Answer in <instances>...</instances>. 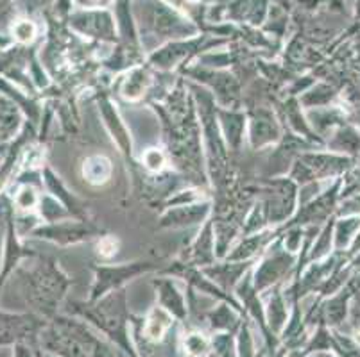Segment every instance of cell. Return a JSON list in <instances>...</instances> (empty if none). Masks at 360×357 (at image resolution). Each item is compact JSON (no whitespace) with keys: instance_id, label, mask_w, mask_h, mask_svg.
<instances>
[{"instance_id":"cell-44","label":"cell","mask_w":360,"mask_h":357,"mask_svg":"<svg viewBox=\"0 0 360 357\" xmlns=\"http://www.w3.org/2000/svg\"><path fill=\"white\" fill-rule=\"evenodd\" d=\"M44 357H58V356H52V353H45L44 352Z\"/></svg>"},{"instance_id":"cell-36","label":"cell","mask_w":360,"mask_h":357,"mask_svg":"<svg viewBox=\"0 0 360 357\" xmlns=\"http://www.w3.org/2000/svg\"><path fill=\"white\" fill-rule=\"evenodd\" d=\"M206 201V195L202 193V188L199 186H186V188H179L172 195L163 202V209L176 208V206H188L195 204V202Z\"/></svg>"},{"instance_id":"cell-7","label":"cell","mask_w":360,"mask_h":357,"mask_svg":"<svg viewBox=\"0 0 360 357\" xmlns=\"http://www.w3.org/2000/svg\"><path fill=\"white\" fill-rule=\"evenodd\" d=\"M297 268V255L283 248L280 236L269 243L251 268V281L258 293L287 283V277Z\"/></svg>"},{"instance_id":"cell-43","label":"cell","mask_w":360,"mask_h":357,"mask_svg":"<svg viewBox=\"0 0 360 357\" xmlns=\"http://www.w3.org/2000/svg\"><path fill=\"white\" fill-rule=\"evenodd\" d=\"M323 357H335V356H332V353H325V352H323Z\"/></svg>"},{"instance_id":"cell-30","label":"cell","mask_w":360,"mask_h":357,"mask_svg":"<svg viewBox=\"0 0 360 357\" xmlns=\"http://www.w3.org/2000/svg\"><path fill=\"white\" fill-rule=\"evenodd\" d=\"M178 346L183 357H208L210 334L201 330L199 327H191V329L179 332Z\"/></svg>"},{"instance_id":"cell-29","label":"cell","mask_w":360,"mask_h":357,"mask_svg":"<svg viewBox=\"0 0 360 357\" xmlns=\"http://www.w3.org/2000/svg\"><path fill=\"white\" fill-rule=\"evenodd\" d=\"M81 177L94 188L106 186L113 177V161L104 154H90L81 161Z\"/></svg>"},{"instance_id":"cell-41","label":"cell","mask_w":360,"mask_h":357,"mask_svg":"<svg viewBox=\"0 0 360 357\" xmlns=\"http://www.w3.org/2000/svg\"><path fill=\"white\" fill-rule=\"evenodd\" d=\"M6 149H8V145H0V163H2V157H4Z\"/></svg>"},{"instance_id":"cell-37","label":"cell","mask_w":360,"mask_h":357,"mask_svg":"<svg viewBox=\"0 0 360 357\" xmlns=\"http://www.w3.org/2000/svg\"><path fill=\"white\" fill-rule=\"evenodd\" d=\"M11 34L18 45H29L38 36V27L31 20H18V22H13Z\"/></svg>"},{"instance_id":"cell-25","label":"cell","mask_w":360,"mask_h":357,"mask_svg":"<svg viewBox=\"0 0 360 357\" xmlns=\"http://www.w3.org/2000/svg\"><path fill=\"white\" fill-rule=\"evenodd\" d=\"M262 302H264V313L267 327H269L271 332L280 339L281 330H283V327L287 325V320H289V306H292V304L287 300L285 293H283V284L273 286L271 290L262 293Z\"/></svg>"},{"instance_id":"cell-21","label":"cell","mask_w":360,"mask_h":357,"mask_svg":"<svg viewBox=\"0 0 360 357\" xmlns=\"http://www.w3.org/2000/svg\"><path fill=\"white\" fill-rule=\"evenodd\" d=\"M280 236V227H267L260 232L248 236H238V241L231 245L224 260L228 261H257L262 252L269 247L273 240Z\"/></svg>"},{"instance_id":"cell-38","label":"cell","mask_w":360,"mask_h":357,"mask_svg":"<svg viewBox=\"0 0 360 357\" xmlns=\"http://www.w3.org/2000/svg\"><path fill=\"white\" fill-rule=\"evenodd\" d=\"M117 252H119V240H117L115 236H101L99 243H97V254H99V257H103V260H111Z\"/></svg>"},{"instance_id":"cell-3","label":"cell","mask_w":360,"mask_h":357,"mask_svg":"<svg viewBox=\"0 0 360 357\" xmlns=\"http://www.w3.org/2000/svg\"><path fill=\"white\" fill-rule=\"evenodd\" d=\"M65 313L79 316L84 322L90 323L96 330H99L104 338L115 346L124 357H139L131 336V314L127 307V290L122 288L119 291L106 295L96 302H68Z\"/></svg>"},{"instance_id":"cell-46","label":"cell","mask_w":360,"mask_h":357,"mask_svg":"<svg viewBox=\"0 0 360 357\" xmlns=\"http://www.w3.org/2000/svg\"><path fill=\"white\" fill-rule=\"evenodd\" d=\"M119 357H124V356H122V353H120V356H119Z\"/></svg>"},{"instance_id":"cell-31","label":"cell","mask_w":360,"mask_h":357,"mask_svg":"<svg viewBox=\"0 0 360 357\" xmlns=\"http://www.w3.org/2000/svg\"><path fill=\"white\" fill-rule=\"evenodd\" d=\"M36 215L40 216L41 224H56V222L74 218V216L63 208V204H60V202L56 201L52 195H49V193H44V195H41L40 204H38V209H36Z\"/></svg>"},{"instance_id":"cell-35","label":"cell","mask_w":360,"mask_h":357,"mask_svg":"<svg viewBox=\"0 0 360 357\" xmlns=\"http://www.w3.org/2000/svg\"><path fill=\"white\" fill-rule=\"evenodd\" d=\"M208 357H237L235 332H210Z\"/></svg>"},{"instance_id":"cell-24","label":"cell","mask_w":360,"mask_h":357,"mask_svg":"<svg viewBox=\"0 0 360 357\" xmlns=\"http://www.w3.org/2000/svg\"><path fill=\"white\" fill-rule=\"evenodd\" d=\"M253 264L255 261L217 260L214 264H208V267L201 268V271L208 277V279L214 281L221 290H224L226 293L233 295L235 286H237V284L240 283L242 277L253 268Z\"/></svg>"},{"instance_id":"cell-45","label":"cell","mask_w":360,"mask_h":357,"mask_svg":"<svg viewBox=\"0 0 360 357\" xmlns=\"http://www.w3.org/2000/svg\"><path fill=\"white\" fill-rule=\"evenodd\" d=\"M314 357H323V352H321V353H314Z\"/></svg>"},{"instance_id":"cell-13","label":"cell","mask_w":360,"mask_h":357,"mask_svg":"<svg viewBox=\"0 0 360 357\" xmlns=\"http://www.w3.org/2000/svg\"><path fill=\"white\" fill-rule=\"evenodd\" d=\"M346 168V161L340 157L328 156V154H316V152H301L300 156L294 157L290 163L289 179H292L297 186L309 184V182L321 181L330 175L342 172Z\"/></svg>"},{"instance_id":"cell-23","label":"cell","mask_w":360,"mask_h":357,"mask_svg":"<svg viewBox=\"0 0 360 357\" xmlns=\"http://www.w3.org/2000/svg\"><path fill=\"white\" fill-rule=\"evenodd\" d=\"M41 182H44L45 193L52 195L60 204H63V208L67 209L74 218H77V220H88V213L86 208L83 206V202L67 188V184L61 181V177L49 165H45L44 168H41Z\"/></svg>"},{"instance_id":"cell-18","label":"cell","mask_w":360,"mask_h":357,"mask_svg":"<svg viewBox=\"0 0 360 357\" xmlns=\"http://www.w3.org/2000/svg\"><path fill=\"white\" fill-rule=\"evenodd\" d=\"M70 25L74 31L99 41H115L117 29L113 16L104 9H83L70 16Z\"/></svg>"},{"instance_id":"cell-32","label":"cell","mask_w":360,"mask_h":357,"mask_svg":"<svg viewBox=\"0 0 360 357\" xmlns=\"http://www.w3.org/2000/svg\"><path fill=\"white\" fill-rule=\"evenodd\" d=\"M139 165H142L146 173L158 175V173L167 172V170H169V165H172V163H170V157L165 149H162V147H149V149L143 150L142 156H140Z\"/></svg>"},{"instance_id":"cell-26","label":"cell","mask_w":360,"mask_h":357,"mask_svg":"<svg viewBox=\"0 0 360 357\" xmlns=\"http://www.w3.org/2000/svg\"><path fill=\"white\" fill-rule=\"evenodd\" d=\"M217 118L226 149L233 150V152L240 150L242 145L245 143V129H248V114H245V111L219 107Z\"/></svg>"},{"instance_id":"cell-19","label":"cell","mask_w":360,"mask_h":357,"mask_svg":"<svg viewBox=\"0 0 360 357\" xmlns=\"http://www.w3.org/2000/svg\"><path fill=\"white\" fill-rule=\"evenodd\" d=\"M214 215V202L210 198L188 206L167 208L158 222L160 229H188L201 227Z\"/></svg>"},{"instance_id":"cell-20","label":"cell","mask_w":360,"mask_h":357,"mask_svg":"<svg viewBox=\"0 0 360 357\" xmlns=\"http://www.w3.org/2000/svg\"><path fill=\"white\" fill-rule=\"evenodd\" d=\"M215 261H217V241H215L214 220L210 218L199 227V232L195 234L191 247L186 248L185 260L181 263L188 267L205 268L208 264H214Z\"/></svg>"},{"instance_id":"cell-12","label":"cell","mask_w":360,"mask_h":357,"mask_svg":"<svg viewBox=\"0 0 360 357\" xmlns=\"http://www.w3.org/2000/svg\"><path fill=\"white\" fill-rule=\"evenodd\" d=\"M47 320L31 311L0 309V349L22 342H36Z\"/></svg>"},{"instance_id":"cell-9","label":"cell","mask_w":360,"mask_h":357,"mask_svg":"<svg viewBox=\"0 0 360 357\" xmlns=\"http://www.w3.org/2000/svg\"><path fill=\"white\" fill-rule=\"evenodd\" d=\"M2 220H4V240H2V260H0V293L4 290V286L8 284V281L11 279L15 271L18 270L22 263H24L27 257H32L38 252L29 248L24 243V238L18 234L15 227V211H13V206L9 202L8 195L2 193Z\"/></svg>"},{"instance_id":"cell-17","label":"cell","mask_w":360,"mask_h":357,"mask_svg":"<svg viewBox=\"0 0 360 357\" xmlns=\"http://www.w3.org/2000/svg\"><path fill=\"white\" fill-rule=\"evenodd\" d=\"M153 288H155L156 293V304L163 307L179 323H186V320H188L186 284L181 286V279H176L170 275H162V277L153 281Z\"/></svg>"},{"instance_id":"cell-14","label":"cell","mask_w":360,"mask_h":357,"mask_svg":"<svg viewBox=\"0 0 360 357\" xmlns=\"http://www.w3.org/2000/svg\"><path fill=\"white\" fill-rule=\"evenodd\" d=\"M245 114H248L245 142L251 149H269V147H276L283 140V129L273 109L255 107L251 111H245Z\"/></svg>"},{"instance_id":"cell-42","label":"cell","mask_w":360,"mask_h":357,"mask_svg":"<svg viewBox=\"0 0 360 357\" xmlns=\"http://www.w3.org/2000/svg\"><path fill=\"white\" fill-rule=\"evenodd\" d=\"M356 13H360V0L356 2Z\"/></svg>"},{"instance_id":"cell-11","label":"cell","mask_w":360,"mask_h":357,"mask_svg":"<svg viewBox=\"0 0 360 357\" xmlns=\"http://www.w3.org/2000/svg\"><path fill=\"white\" fill-rule=\"evenodd\" d=\"M199 86L206 88L214 95L219 107L226 109H240L242 107V86L240 81L228 70H214V68L192 67L185 70Z\"/></svg>"},{"instance_id":"cell-4","label":"cell","mask_w":360,"mask_h":357,"mask_svg":"<svg viewBox=\"0 0 360 357\" xmlns=\"http://www.w3.org/2000/svg\"><path fill=\"white\" fill-rule=\"evenodd\" d=\"M186 84H188V90H191L195 114H198L208 182H212L214 186H219L222 182L226 168H228V149H226L221 129H219V106L215 102L214 95L206 90V88L199 86L195 83Z\"/></svg>"},{"instance_id":"cell-34","label":"cell","mask_w":360,"mask_h":357,"mask_svg":"<svg viewBox=\"0 0 360 357\" xmlns=\"http://www.w3.org/2000/svg\"><path fill=\"white\" fill-rule=\"evenodd\" d=\"M235 343H237V357H262L255 346L253 323L250 318L242 320L240 327L235 332Z\"/></svg>"},{"instance_id":"cell-39","label":"cell","mask_w":360,"mask_h":357,"mask_svg":"<svg viewBox=\"0 0 360 357\" xmlns=\"http://www.w3.org/2000/svg\"><path fill=\"white\" fill-rule=\"evenodd\" d=\"M11 357H44V350L36 342H22L11 346Z\"/></svg>"},{"instance_id":"cell-22","label":"cell","mask_w":360,"mask_h":357,"mask_svg":"<svg viewBox=\"0 0 360 357\" xmlns=\"http://www.w3.org/2000/svg\"><path fill=\"white\" fill-rule=\"evenodd\" d=\"M155 77L149 67L136 65V67L129 68L124 72L122 77L119 79V95L127 100V102H139L143 97L150 95L155 91Z\"/></svg>"},{"instance_id":"cell-40","label":"cell","mask_w":360,"mask_h":357,"mask_svg":"<svg viewBox=\"0 0 360 357\" xmlns=\"http://www.w3.org/2000/svg\"><path fill=\"white\" fill-rule=\"evenodd\" d=\"M110 2L111 0H75V4L83 9H101Z\"/></svg>"},{"instance_id":"cell-28","label":"cell","mask_w":360,"mask_h":357,"mask_svg":"<svg viewBox=\"0 0 360 357\" xmlns=\"http://www.w3.org/2000/svg\"><path fill=\"white\" fill-rule=\"evenodd\" d=\"M244 318V314L226 302H215L214 307L201 314V320L208 325L210 332H237Z\"/></svg>"},{"instance_id":"cell-5","label":"cell","mask_w":360,"mask_h":357,"mask_svg":"<svg viewBox=\"0 0 360 357\" xmlns=\"http://www.w3.org/2000/svg\"><path fill=\"white\" fill-rule=\"evenodd\" d=\"M135 15L140 31V47L147 52H153L156 43L163 41H176V39L194 38L198 27L191 24L183 15H179L170 6L156 2V0H140L135 4Z\"/></svg>"},{"instance_id":"cell-33","label":"cell","mask_w":360,"mask_h":357,"mask_svg":"<svg viewBox=\"0 0 360 357\" xmlns=\"http://www.w3.org/2000/svg\"><path fill=\"white\" fill-rule=\"evenodd\" d=\"M300 106H301L300 100H296L294 97H290L289 100H285V104H283V114H285L290 129L296 130V133L301 134V136H307V137H310V140H314L312 127H310L309 122L305 120V116H303V113H301Z\"/></svg>"},{"instance_id":"cell-1","label":"cell","mask_w":360,"mask_h":357,"mask_svg":"<svg viewBox=\"0 0 360 357\" xmlns=\"http://www.w3.org/2000/svg\"><path fill=\"white\" fill-rule=\"evenodd\" d=\"M15 275L22 299L31 313L45 320L61 313L72 281L54 257L41 254L27 257Z\"/></svg>"},{"instance_id":"cell-6","label":"cell","mask_w":360,"mask_h":357,"mask_svg":"<svg viewBox=\"0 0 360 357\" xmlns=\"http://www.w3.org/2000/svg\"><path fill=\"white\" fill-rule=\"evenodd\" d=\"M94 281H91L90 293H88V302H96L106 295L119 291L126 288L131 281L139 279L142 275L158 270V264L149 260L129 261V263H104L94 264Z\"/></svg>"},{"instance_id":"cell-15","label":"cell","mask_w":360,"mask_h":357,"mask_svg":"<svg viewBox=\"0 0 360 357\" xmlns=\"http://www.w3.org/2000/svg\"><path fill=\"white\" fill-rule=\"evenodd\" d=\"M202 48L205 47H202L201 38L176 39V41H169L162 47L155 48L147 58V63L155 70L169 74L178 67H183L186 61H191L194 55L202 52Z\"/></svg>"},{"instance_id":"cell-10","label":"cell","mask_w":360,"mask_h":357,"mask_svg":"<svg viewBox=\"0 0 360 357\" xmlns=\"http://www.w3.org/2000/svg\"><path fill=\"white\" fill-rule=\"evenodd\" d=\"M101 236H103V229L97 227L94 222L68 218V220L56 222V224H40L38 227L32 229L27 238L49 241V243L58 245V247H72V245H81L96 240Z\"/></svg>"},{"instance_id":"cell-16","label":"cell","mask_w":360,"mask_h":357,"mask_svg":"<svg viewBox=\"0 0 360 357\" xmlns=\"http://www.w3.org/2000/svg\"><path fill=\"white\" fill-rule=\"evenodd\" d=\"M97 109H99L101 118H103V126L106 127L108 134L113 140V143L119 149L120 156L126 159L127 163H133V136H131L129 129H127L124 118L120 116L119 107L111 100L108 93H99L96 97Z\"/></svg>"},{"instance_id":"cell-8","label":"cell","mask_w":360,"mask_h":357,"mask_svg":"<svg viewBox=\"0 0 360 357\" xmlns=\"http://www.w3.org/2000/svg\"><path fill=\"white\" fill-rule=\"evenodd\" d=\"M297 189L300 186L287 175L273 177L265 182L258 202L269 227H281L292 218L297 211Z\"/></svg>"},{"instance_id":"cell-2","label":"cell","mask_w":360,"mask_h":357,"mask_svg":"<svg viewBox=\"0 0 360 357\" xmlns=\"http://www.w3.org/2000/svg\"><path fill=\"white\" fill-rule=\"evenodd\" d=\"M38 345L45 353L58 357H119L99 330L79 316L58 313L47 320L38 336Z\"/></svg>"},{"instance_id":"cell-27","label":"cell","mask_w":360,"mask_h":357,"mask_svg":"<svg viewBox=\"0 0 360 357\" xmlns=\"http://www.w3.org/2000/svg\"><path fill=\"white\" fill-rule=\"evenodd\" d=\"M25 114L11 98L0 93V145H9L25 126Z\"/></svg>"}]
</instances>
